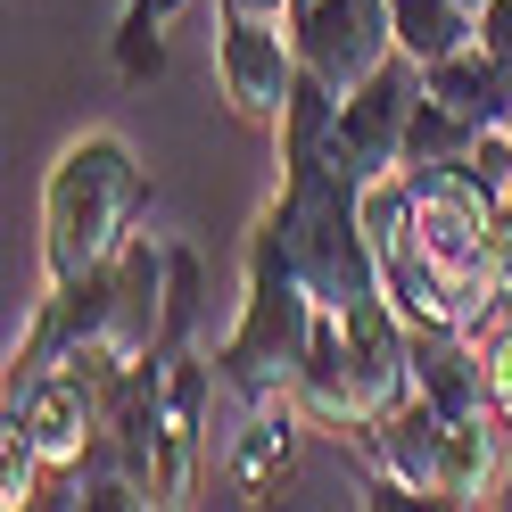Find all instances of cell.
Returning a JSON list of instances; mask_svg holds the SVG:
<instances>
[{
    "label": "cell",
    "instance_id": "obj_3",
    "mask_svg": "<svg viewBox=\"0 0 512 512\" xmlns=\"http://www.w3.org/2000/svg\"><path fill=\"white\" fill-rule=\"evenodd\" d=\"M413 108H422V58H389V67H372L356 91L339 100L331 116V166L347 182H380V174H397L405 166V133H413Z\"/></svg>",
    "mask_w": 512,
    "mask_h": 512
},
{
    "label": "cell",
    "instance_id": "obj_2",
    "mask_svg": "<svg viewBox=\"0 0 512 512\" xmlns=\"http://www.w3.org/2000/svg\"><path fill=\"white\" fill-rule=\"evenodd\" d=\"M306 331H314V290H306L290 240H281V223L265 215L256 240H248V298H240V323L215 347V372L232 380L248 405L290 397L298 364H306Z\"/></svg>",
    "mask_w": 512,
    "mask_h": 512
},
{
    "label": "cell",
    "instance_id": "obj_1",
    "mask_svg": "<svg viewBox=\"0 0 512 512\" xmlns=\"http://www.w3.org/2000/svg\"><path fill=\"white\" fill-rule=\"evenodd\" d=\"M133 207L141 166L124 133H83L58 149V166L42 174V290H75L83 273H100L133 240Z\"/></svg>",
    "mask_w": 512,
    "mask_h": 512
},
{
    "label": "cell",
    "instance_id": "obj_6",
    "mask_svg": "<svg viewBox=\"0 0 512 512\" xmlns=\"http://www.w3.org/2000/svg\"><path fill=\"white\" fill-rule=\"evenodd\" d=\"M512 488V422L496 405L455 413L438 446V504H504Z\"/></svg>",
    "mask_w": 512,
    "mask_h": 512
},
{
    "label": "cell",
    "instance_id": "obj_11",
    "mask_svg": "<svg viewBox=\"0 0 512 512\" xmlns=\"http://www.w3.org/2000/svg\"><path fill=\"white\" fill-rule=\"evenodd\" d=\"M42 479H50V463H42V446L25 438L17 422H9V446H0V504L9 512H25V504H42Z\"/></svg>",
    "mask_w": 512,
    "mask_h": 512
},
{
    "label": "cell",
    "instance_id": "obj_4",
    "mask_svg": "<svg viewBox=\"0 0 512 512\" xmlns=\"http://www.w3.org/2000/svg\"><path fill=\"white\" fill-rule=\"evenodd\" d=\"M298 42L281 17H240V9H215V91L240 124H281L298 91Z\"/></svg>",
    "mask_w": 512,
    "mask_h": 512
},
{
    "label": "cell",
    "instance_id": "obj_9",
    "mask_svg": "<svg viewBox=\"0 0 512 512\" xmlns=\"http://www.w3.org/2000/svg\"><path fill=\"white\" fill-rule=\"evenodd\" d=\"M290 438H298V397L248 405V430L232 446V488L240 496H265L273 479H290Z\"/></svg>",
    "mask_w": 512,
    "mask_h": 512
},
{
    "label": "cell",
    "instance_id": "obj_16",
    "mask_svg": "<svg viewBox=\"0 0 512 512\" xmlns=\"http://www.w3.org/2000/svg\"><path fill=\"white\" fill-rule=\"evenodd\" d=\"M471 9H479V0H471Z\"/></svg>",
    "mask_w": 512,
    "mask_h": 512
},
{
    "label": "cell",
    "instance_id": "obj_15",
    "mask_svg": "<svg viewBox=\"0 0 512 512\" xmlns=\"http://www.w3.org/2000/svg\"><path fill=\"white\" fill-rule=\"evenodd\" d=\"M504 248H512V199H504Z\"/></svg>",
    "mask_w": 512,
    "mask_h": 512
},
{
    "label": "cell",
    "instance_id": "obj_5",
    "mask_svg": "<svg viewBox=\"0 0 512 512\" xmlns=\"http://www.w3.org/2000/svg\"><path fill=\"white\" fill-rule=\"evenodd\" d=\"M290 42H298V67L347 100L372 67L397 58V25H389V0H290Z\"/></svg>",
    "mask_w": 512,
    "mask_h": 512
},
{
    "label": "cell",
    "instance_id": "obj_14",
    "mask_svg": "<svg viewBox=\"0 0 512 512\" xmlns=\"http://www.w3.org/2000/svg\"><path fill=\"white\" fill-rule=\"evenodd\" d=\"M215 9H240V17H281V25H290V0H215Z\"/></svg>",
    "mask_w": 512,
    "mask_h": 512
},
{
    "label": "cell",
    "instance_id": "obj_12",
    "mask_svg": "<svg viewBox=\"0 0 512 512\" xmlns=\"http://www.w3.org/2000/svg\"><path fill=\"white\" fill-rule=\"evenodd\" d=\"M479 372H488V405L512 422V306L479 331Z\"/></svg>",
    "mask_w": 512,
    "mask_h": 512
},
{
    "label": "cell",
    "instance_id": "obj_8",
    "mask_svg": "<svg viewBox=\"0 0 512 512\" xmlns=\"http://www.w3.org/2000/svg\"><path fill=\"white\" fill-rule=\"evenodd\" d=\"M422 83H430V100H446L471 133H488V124H504L512 116V67L504 58H488V50H455V58H438V67H422Z\"/></svg>",
    "mask_w": 512,
    "mask_h": 512
},
{
    "label": "cell",
    "instance_id": "obj_7",
    "mask_svg": "<svg viewBox=\"0 0 512 512\" xmlns=\"http://www.w3.org/2000/svg\"><path fill=\"white\" fill-rule=\"evenodd\" d=\"M438 446H446V413H438L422 389H405V397L372 422L364 455H372L380 479H397L405 496H430V504H438Z\"/></svg>",
    "mask_w": 512,
    "mask_h": 512
},
{
    "label": "cell",
    "instance_id": "obj_17",
    "mask_svg": "<svg viewBox=\"0 0 512 512\" xmlns=\"http://www.w3.org/2000/svg\"><path fill=\"white\" fill-rule=\"evenodd\" d=\"M504 124H512V116H504Z\"/></svg>",
    "mask_w": 512,
    "mask_h": 512
},
{
    "label": "cell",
    "instance_id": "obj_10",
    "mask_svg": "<svg viewBox=\"0 0 512 512\" xmlns=\"http://www.w3.org/2000/svg\"><path fill=\"white\" fill-rule=\"evenodd\" d=\"M389 25H397V50L438 67V58H455L479 42V9L471 0H389Z\"/></svg>",
    "mask_w": 512,
    "mask_h": 512
},
{
    "label": "cell",
    "instance_id": "obj_13",
    "mask_svg": "<svg viewBox=\"0 0 512 512\" xmlns=\"http://www.w3.org/2000/svg\"><path fill=\"white\" fill-rule=\"evenodd\" d=\"M479 50L512 67V0H479Z\"/></svg>",
    "mask_w": 512,
    "mask_h": 512
}]
</instances>
